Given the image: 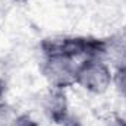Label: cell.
<instances>
[{
  "instance_id": "1",
  "label": "cell",
  "mask_w": 126,
  "mask_h": 126,
  "mask_svg": "<svg viewBox=\"0 0 126 126\" xmlns=\"http://www.w3.org/2000/svg\"><path fill=\"white\" fill-rule=\"evenodd\" d=\"M111 48V43L103 38L81 37V35H63L46 38L41 43L43 54H60L73 60H84L90 57L104 59Z\"/></svg>"
},
{
  "instance_id": "2",
  "label": "cell",
  "mask_w": 126,
  "mask_h": 126,
  "mask_svg": "<svg viewBox=\"0 0 126 126\" xmlns=\"http://www.w3.org/2000/svg\"><path fill=\"white\" fill-rule=\"evenodd\" d=\"M84 91L94 95H101L113 85V70L104 59L90 57L78 62L76 84Z\"/></svg>"
},
{
  "instance_id": "3",
  "label": "cell",
  "mask_w": 126,
  "mask_h": 126,
  "mask_svg": "<svg viewBox=\"0 0 126 126\" xmlns=\"http://www.w3.org/2000/svg\"><path fill=\"white\" fill-rule=\"evenodd\" d=\"M76 66L78 62L70 57L60 54H43L40 69L50 88L66 91L76 84Z\"/></svg>"
},
{
  "instance_id": "4",
  "label": "cell",
  "mask_w": 126,
  "mask_h": 126,
  "mask_svg": "<svg viewBox=\"0 0 126 126\" xmlns=\"http://www.w3.org/2000/svg\"><path fill=\"white\" fill-rule=\"evenodd\" d=\"M44 111L53 123H66L69 119V104L66 98V91L50 88L44 100Z\"/></svg>"
},
{
  "instance_id": "5",
  "label": "cell",
  "mask_w": 126,
  "mask_h": 126,
  "mask_svg": "<svg viewBox=\"0 0 126 126\" xmlns=\"http://www.w3.org/2000/svg\"><path fill=\"white\" fill-rule=\"evenodd\" d=\"M113 85L116 91L126 100V63L119 64L113 72Z\"/></svg>"
},
{
  "instance_id": "6",
  "label": "cell",
  "mask_w": 126,
  "mask_h": 126,
  "mask_svg": "<svg viewBox=\"0 0 126 126\" xmlns=\"http://www.w3.org/2000/svg\"><path fill=\"white\" fill-rule=\"evenodd\" d=\"M18 114L19 113H16L10 104L0 101V126H13Z\"/></svg>"
},
{
  "instance_id": "7",
  "label": "cell",
  "mask_w": 126,
  "mask_h": 126,
  "mask_svg": "<svg viewBox=\"0 0 126 126\" xmlns=\"http://www.w3.org/2000/svg\"><path fill=\"white\" fill-rule=\"evenodd\" d=\"M13 126H43L38 120H35L28 113H19Z\"/></svg>"
},
{
  "instance_id": "8",
  "label": "cell",
  "mask_w": 126,
  "mask_h": 126,
  "mask_svg": "<svg viewBox=\"0 0 126 126\" xmlns=\"http://www.w3.org/2000/svg\"><path fill=\"white\" fill-rule=\"evenodd\" d=\"M119 54H120V64L126 63V41L122 44V48H119Z\"/></svg>"
},
{
  "instance_id": "9",
  "label": "cell",
  "mask_w": 126,
  "mask_h": 126,
  "mask_svg": "<svg viewBox=\"0 0 126 126\" xmlns=\"http://www.w3.org/2000/svg\"><path fill=\"white\" fill-rule=\"evenodd\" d=\"M13 3H18V4H24V3H28L30 0H12Z\"/></svg>"
}]
</instances>
